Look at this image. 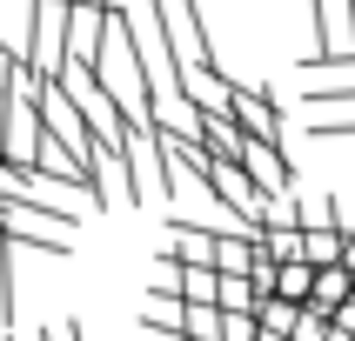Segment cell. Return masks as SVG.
Wrapping results in <instances>:
<instances>
[{
  "label": "cell",
  "mask_w": 355,
  "mask_h": 341,
  "mask_svg": "<svg viewBox=\"0 0 355 341\" xmlns=\"http://www.w3.org/2000/svg\"><path fill=\"white\" fill-rule=\"evenodd\" d=\"M67 20H74V7H60V0H27V67H34L40 80H60L67 74Z\"/></svg>",
  "instance_id": "6da1fadb"
},
{
  "label": "cell",
  "mask_w": 355,
  "mask_h": 341,
  "mask_svg": "<svg viewBox=\"0 0 355 341\" xmlns=\"http://www.w3.org/2000/svg\"><path fill=\"white\" fill-rule=\"evenodd\" d=\"M161 20H168V47H175V67H215V47H208V27H201V0H161Z\"/></svg>",
  "instance_id": "7a4b0ae2"
},
{
  "label": "cell",
  "mask_w": 355,
  "mask_h": 341,
  "mask_svg": "<svg viewBox=\"0 0 355 341\" xmlns=\"http://www.w3.org/2000/svg\"><path fill=\"white\" fill-rule=\"evenodd\" d=\"M121 160H128L135 201H168V154H161V134H155V127H135L128 147H121Z\"/></svg>",
  "instance_id": "3957f363"
},
{
  "label": "cell",
  "mask_w": 355,
  "mask_h": 341,
  "mask_svg": "<svg viewBox=\"0 0 355 341\" xmlns=\"http://www.w3.org/2000/svg\"><path fill=\"white\" fill-rule=\"evenodd\" d=\"M228 120H235L248 140H268V147H282V100H275V87H235V107H228Z\"/></svg>",
  "instance_id": "277c9868"
},
{
  "label": "cell",
  "mask_w": 355,
  "mask_h": 341,
  "mask_svg": "<svg viewBox=\"0 0 355 341\" xmlns=\"http://www.w3.org/2000/svg\"><path fill=\"white\" fill-rule=\"evenodd\" d=\"M168 255L181 268H215L221 255V228H195V221H168Z\"/></svg>",
  "instance_id": "5b68a950"
},
{
  "label": "cell",
  "mask_w": 355,
  "mask_h": 341,
  "mask_svg": "<svg viewBox=\"0 0 355 341\" xmlns=\"http://www.w3.org/2000/svg\"><path fill=\"white\" fill-rule=\"evenodd\" d=\"M181 94L195 100L201 114H228V107H235V80L221 74V67H188V74H181Z\"/></svg>",
  "instance_id": "8992f818"
},
{
  "label": "cell",
  "mask_w": 355,
  "mask_h": 341,
  "mask_svg": "<svg viewBox=\"0 0 355 341\" xmlns=\"http://www.w3.org/2000/svg\"><path fill=\"white\" fill-rule=\"evenodd\" d=\"M349 301H355V268H322V275H315V295H309V315H329V321H336Z\"/></svg>",
  "instance_id": "52a82bcc"
},
{
  "label": "cell",
  "mask_w": 355,
  "mask_h": 341,
  "mask_svg": "<svg viewBox=\"0 0 355 341\" xmlns=\"http://www.w3.org/2000/svg\"><path fill=\"white\" fill-rule=\"evenodd\" d=\"M255 328H261L268 341H295V328H302V308H295V301H282V295H268V301L255 308Z\"/></svg>",
  "instance_id": "ba28073f"
},
{
  "label": "cell",
  "mask_w": 355,
  "mask_h": 341,
  "mask_svg": "<svg viewBox=\"0 0 355 341\" xmlns=\"http://www.w3.org/2000/svg\"><path fill=\"white\" fill-rule=\"evenodd\" d=\"M215 308H221V315H255V308H261L255 281H248V275H221V288H215Z\"/></svg>",
  "instance_id": "9c48e42d"
},
{
  "label": "cell",
  "mask_w": 355,
  "mask_h": 341,
  "mask_svg": "<svg viewBox=\"0 0 355 341\" xmlns=\"http://www.w3.org/2000/svg\"><path fill=\"white\" fill-rule=\"evenodd\" d=\"M302 221H309V194H268L261 228H302Z\"/></svg>",
  "instance_id": "30bf717a"
},
{
  "label": "cell",
  "mask_w": 355,
  "mask_h": 341,
  "mask_svg": "<svg viewBox=\"0 0 355 341\" xmlns=\"http://www.w3.org/2000/svg\"><path fill=\"white\" fill-rule=\"evenodd\" d=\"M275 295L295 301V308H309V295H315V268H309V261H288V268H282V281H275Z\"/></svg>",
  "instance_id": "8fae6325"
},
{
  "label": "cell",
  "mask_w": 355,
  "mask_h": 341,
  "mask_svg": "<svg viewBox=\"0 0 355 341\" xmlns=\"http://www.w3.org/2000/svg\"><path fill=\"white\" fill-rule=\"evenodd\" d=\"M261 255L275 261V268L302 261V228H261Z\"/></svg>",
  "instance_id": "7c38bea8"
},
{
  "label": "cell",
  "mask_w": 355,
  "mask_h": 341,
  "mask_svg": "<svg viewBox=\"0 0 355 341\" xmlns=\"http://www.w3.org/2000/svg\"><path fill=\"white\" fill-rule=\"evenodd\" d=\"M315 140H355V114H309Z\"/></svg>",
  "instance_id": "4fadbf2b"
},
{
  "label": "cell",
  "mask_w": 355,
  "mask_h": 341,
  "mask_svg": "<svg viewBox=\"0 0 355 341\" xmlns=\"http://www.w3.org/2000/svg\"><path fill=\"white\" fill-rule=\"evenodd\" d=\"M20 67H27V60H20V47H14V40H0V87H7Z\"/></svg>",
  "instance_id": "5bb4252c"
},
{
  "label": "cell",
  "mask_w": 355,
  "mask_h": 341,
  "mask_svg": "<svg viewBox=\"0 0 355 341\" xmlns=\"http://www.w3.org/2000/svg\"><path fill=\"white\" fill-rule=\"evenodd\" d=\"M7 107H14V94L0 87V154H7Z\"/></svg>",
  "instance_id": "9a60e30c"
},
{
  "label": "cell",
  "mask_w": 355,
  "mask_h": 341,
  "mask_svg": "<svg viewBox=\"0 0 355 341\" xmlns=\"http://www.w3.org/2000/svg\"><path fill=\"white\" fill-rule=\"evenodd\" d=\"M54 335H60V341H87V335H80V321H60Z\"/></svg>",
  "instance_id": "2e32d148"
},
{
  "label": "cell",
  "mask_w": 355,
  "mask_h": 341,
  "mask_svg": "<svg viewBox=\"0 0 355 341\" xmlns=\"http://www.w3.org/2000/svg\"><path fill=\"white\" fill-rule=\"evenodd\" d=\"M0 241H7V208H0Z\"/></svg>",
  "instance_id": "e0dca14e"
},
{
  "label": "cell",
  "mask_w": 355,
  "mask_h": 341,
  "mask_svg": "<svg viewBox=\"0 0 355 341\" xmlns=\"http://www.w3.org/2000/svg\"><path fill=\"white\" fill-rule=\"evenodd\" d=\"M141 341H168V335H141Z\"/></svg>",
  "instance_id": "ac0fdd59"
}]
</instances>
